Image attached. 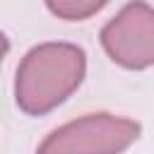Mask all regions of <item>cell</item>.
<instances>
[{"label": "cell", "instance_id": "cell-1", "mask_svg": "<svg viewBox=\"0 0 154 154\" xmlns=\"http://www.w3.org/2000/svg\"><path fill=\"white\" fill-rule=\"evenodd\" d=\"M87 53L67 41L29 48L17 65L14 101L26 116H46L65 103L84 82Z\"/></svg>", "mask_w": 154, "mask_h": 154}, {"label": "cell", "instance_id": "cell-2", "mask_svg": "<svg viewBox=\"0 0 154 154\" xmlns=\"http://www.w3.org/2000/svg\"><path fill=\"white\" fill-rule=\"evenodd\" d=\"M140 137V123L113 113H87L55 128L38 144L43 154H101L125 152Z\"/></svg>", "mask_w": 154, "mask_h": 154}, {"label": "cell", "instance_id": "cell-3", "mask_svg": "<svg viewBox=\"0 0 154 154\" xmlns=\"http://www.w3.org/2000/svg\"><path fill=\"white\" fill-rule=\"evenodd\" d=\"M106 55L125 70L154 65V7L142 0L128 2L99 34Z\"/></svg>", "mask_w": 154, "mask_h": 154}, {"label": "cell", "instance_id": "cell-4", "mask_svg": "<svg viewBox=\"0 0 154 154\" xmlns=\"http://www.w3.org/2000/svg\"><path fill=\"white\" fill-rule=\"evenodd\" d=\"M108 5V0H46V7L51 14L65 22H82L94 17Z\"/></svg>", "mask_w": 154, "mask_h": 154}]
</instances>
